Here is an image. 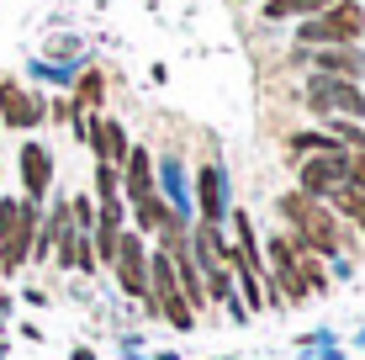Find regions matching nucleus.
Masks as SVG:
<instances>
[{
    "instance_id": "obj_5",
    "label": "nucleus",
    "mask_w": 365,
    "mask_h": 360,
    "mask_svg": "<svg viewBox=\"0 0 365 360\" xmlns=\"http://www.w3.org/2000/svg\"><path fill=\"white\" fill-rule=\"evenodd\" d=\"M349 180V154L339 148V154H318L302 165V185L307 191H339V185Z\"/></svg>"
},
{
    "instance_id": "obj_6",
    "label": "nucleus",
    "mask_w": 365,
    "mask_h": 360,
    "mask_svg": "<svg viewBox=\"0 0 365 360\" xmlns=\"http://www.w3.org/2000/svg\"><path fill=\"white\" fill-rule=\"evenodd\" d=\"M48 175H53L48 148H43V143H27V148H21V180H27V202H32V207L48 196Z\"/></svg>"
},
{
    "instance_id": "obj_8",
    "label": "nucleus",
    "mask_w": 365,
    "mask_h": 360,
    "mask_svg": "<svg viewBox=\"0 0 365 360\" xmlns=\"http://www.w3.org/2000/svg\"><path fill=\"white\" fill-rule=\"evenodd\" d=\"M270 259H275V281H281V292L292 297V302H302V281H297V244L292 233H281V239H270Z\"/></svg>"
},
{
    "instance_id": "obj_12",
    "label": "nucleus",
    "mask_w": 365,
    "mask_h": 360,
    "mask_svg": "<svg viewBox=\"0 0 365 360\" xmlns=\"http://www.w3.org/2000/svg\"><path fill=\"white\" fill-rule=\"evenodd\" d=\"M217 212H222V175L207 165V170H201V217L217 222Z\"/></svg>"
},
{
    "instance_id": "obj_4",
    "label": "nucleus",
    "mask_w": 365,
    "mask_h": 360,
    "mask_svg": "<svg viewBox=\"0 0 365 360\" xmlns=\"http://www.w3.org/2000/svg\"><path fill=\"white\" fill-rule=\"evenodd\" d=\"M307 101L318 106V111H344V117H355V122L365 117V96H360L349 80H318V85L307 91Z\"/></svg>"
},
{
    "instance_id": "obj_3",
    "label": "nucleus",
    "mask_w": 365,
    "mask_h": 360,
    "mask_svg": "<svg viewBox=\"0 0 365 360\" xmlns=\"http://www.w3.org/2000/svg\"><path fill=\"white\" fill-rule=\"evenodd\" d=\"M117 276L128 297H148V259H143V239L138 233H122L117 239Z\"/></svg>"
},
{
    "instance_id": "obj_7",
    "label": "nucleus",
    "mask_w": 365,
    "mask_h": 360,
    "mask_svg": "<svg viewBox=\"0 0 365 360\" xmlns=\"http://www.w3.org/2000/svg\"><path fill=\"white\" fill-rule=\"evenodd\" d=\"M0 117H6V128H32L43 117V101L27 96L21 85H0Z\"/></svg>"
},
{
    "instance_id": "obj_11",
    "label": "nucleus",
    "mask_w": 365,
    "mask_h": 360,
    "mask_svg": "<svg viewBox=\"0 0 365 360\" xmlns=\"http://www.w3.org/2000/svg\"><path fill=\"white\" fill-rule=\"evenodd\" d=\"M175 212H170V207H165V196H159V191H148L143 196V202H138V228H143V233H165V222H170Z\"/></svg>"
},
{
    "instance_id": "obj_17",
    "label": "nucleus",
    "mask_w": 365,
    "mask_h": 360,
    "mask_svg": "<svg viewBox=\"0 0 365 360\" xmlns=\"http://www.w3.org/2000/svg\"><path fill=\"white\" fill-rule=\"evenodd\" d=\"M6 307H11V297H6V292H0V313H6Z\"/></svg>"
},
{
    "instance_id": "obj_14",
    "label": "nucleus",
    "mask_w": 365,
    "mask_h": 360,
    "mask_svg": "<svg viewBox=\"0 0 365 360\" xmlns=\"http://www.w3.org/2000/svg\"><path fill=\"white\" fill-rule=\"evenodd\" d=\"M329 6H334V0H270L265 16H275V21H281V16H312V11H329Z\"/></svg>"
},
{
    "instance_id": "obj_15",
    "label": "nucleus",
    "mask_w": 365,
    "mask_h": 360,
    "mask_svg": "<svg viewBox=\"0 0 365 360\" xmlns=\"http://www.w3.org/2000/svg\"><path fill=\"white\" fill-rule=\"evenodd\" d=\"M80 101H85V106H96V101H101V74H96V69H91V74H80Z\"/></svg>"
},
{
    "instance_id": "obj_13",
    "label": "nucleus",
    "mask_w": 365,
    "mask_h": 360,
    "mask_svg": "<svg viewBox=\"0 0 365 360\" xmlns=\"http://www.w3.org/2000/svg\"><path fill=\"white\" fill-rule=\"evenodd\" d=\"M334 196V212H344L349 222H360L365 228V191H355V185H339V191H329Z\"/></svg>"
},
{
    "instance_id": "obj_10",
    "label": "nucleus",
    "mask_w": 365,
    "mask_h": 360,
    "mask_svg": "<svg viewBox=\"0 0 365 360\" xmlns=\"http://www.w3.org/2000/svg\"><path fill=\"white\" fill-rule=\"evenodd\" d=\"M122 165H128V196H133V202H143V196L154 191V170H148V154H143V148H128V159H122Z\"/></svg>"
},
{
    "instance_id": "obj_16",
    "label": "nucleus",
    "mask_w": 365,
    "mask_h": 360,
    "mask_svg": "<svg viewBox=\"0 0 365 360\" xmlns=\"http://www.w3.org/2000/svg\"><path fill=\"white\" fill-rule=\"evenodd\" d=\"M344 185H355V191H365V154L355 159V154H349V180Z\"/></svg>"
},
{
    "instance_id": "obj_1",
    "label": "nucleus",
    "mask_w": 365,
    "mask_h": 360,
    "mask_svg": "<svg viewBox=\"0 0 365 360\" xmlns=\"http://www.w3.org/2000/svg\"><path fill=\"white\" fill-rule=\"evenodd\" d=\"M281 212L297 222V233H292V239H297L307 254H339L344 233H339L334 212H323V207L312 202V196H286V202H281Z\"/></svg>"
},
{
    "instance_id": "obj_9",
    "label": "nucleus",
    "mask_w": 365,
    "mask_h": 360,
    "mask_svg": "<svg viewBox=\"0 0 365 360\" xmlns=\"http://www.w3.org/2000/svg\"><path fill=\"white\" fill-rule=\"evenodd\" d=\"M318 69L329 74V80H355V74L365 69V58L355 53V43H334L318 53Z\"/></svg>"
},
{
    "instance_id": "obj_2",
    "label": "nucleus",
    "mask_w": 365,
    "mask_h": 360,
    "mask_svg": "<svg viewBox=\"0 0 365 360\" xmlns=\"http://www.w3.org/2000/svg\"><path fill=\"white\" fill-rule=\"evenodd\" d=\"M360 32H365V11L355 0H334L318 21L302 27V43H329L334 48V43H360Z\"/></svg>"
}]
</instances>
